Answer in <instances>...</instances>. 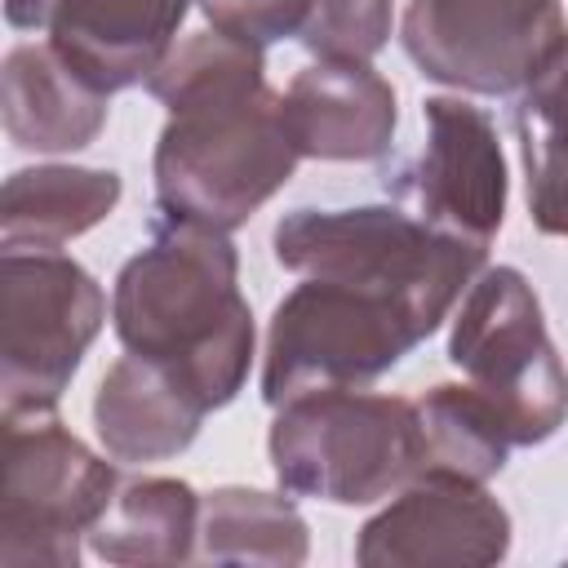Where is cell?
I'll return each mask as SVG.
<instances>
[{
    "instance_id": "1",
    "label": "cell",
    "mask_w": 568,
    "mask_h": 568,
    "mask_svg": "<svg viewBox=\"0 0 568 568\" xmlns=\"http://www.w3.org/2000/svg\"><path fill=\"white\" fill-rule=\"evenodd\" d=\"M169 111L155 155V209L213 231L244 226L302 164L284 120V93L266 84V49L226 31L178 40L146 75Z\"/></svg>"
},
{
    "instance_id": "2",
    "label": "cell",
    "mask_w": 568,
    "mask_h": 568,
    "mask_svg": "<svg viewBox=\"0 0 568 568\" xmlns=\"http://www.w3.org/2000/svg\"><path fill=\"white\" fill-rule=\"evenodd\" d=\"M111 328L129 355L173 373L204 413L226 408L257 355L231 231L155 213L146 244L115 275Z\"/></svg>"
},
{
    "instance_id": "3",
    "label": "cell",
    "mask_w": 568,
    "mask_h": 568,
    "mask_svg": "<svg viewBox=\"0 0 568 568\" xmlns=\"http://www.w3.org/2000/svg\"><path fill=\"white\" fill-rule=\"evenodd\" d=\"M271 253L293 275L390 293L430 333L488 266V253L435 235L390 200L355 209H288L271 231Z\"/></svg>"
},
{
    "instance_id": "4",
    "label": "cell",
    "mask_w": 568,
    "mask_h": 568,
    "mask_svg": "<svg viewBox=\"0 0 568 568\" xmlns=\"http://www.w3.org/2000/svg\"><path fill=\"white\" fill-rule=\"evenodd\" d=\"M275 484L328 506H373L417 479V408L404 395L315 390L275 408Z\"/></svg>"
},
{
    "instance_id": "5",
    "label": "cell",
    "mask_w": 568,
    "mask_h": 568,
    "mask_svg": "<svg viewBox=\"0 0 568 568\" xmlns=\"http://www.w3.org/2000/svg\"><path fill=\"white\" fill-rule=\"evenodd\" d=\"M426 337L430 328L399 297L302 275L266 328L262 399L280 408L315 390H364Z\"/></svg>"
},
{
    "instance_id": "6",
    "label": "cell",
    "mask_w": 568,
    "mask_h": 568,
    "mask_svg": "<svg viewBox=\"0 0 568 568\" xmlns=\"http://www.w3.org/2000/svg\"><path fill=\"white\" fill-rule=\"evenodd\" d=\"M448 364L501 413L515 448H537L568 422V368L519 266H484L470 280L448 328Z\"/></svg>"
},
{
    "instance_id": "7",
    "label": "cell",
    "mask_w": 568,
    "mask_h": 568,
    "mask_svg": "<svg viewBox=\"0 0 568 568\" xmlns=\"http://www.w3.org/2000/svg\"><path fill=\"white\" fill-rule=\"evenodd\" d=\"M120 488L115 457L93 453L58 413L4 417L0 568H75L80 537Z\"/></svg>"
},
{
    "instance_id": "8",
    "label": "cell",
    "mask_w": 568,
    "mask_h": 568,
    "mask_svg": "<svg viewBox=\"0 0 568 568\" xmlns=\"http://www.w3.org/2000/svg\"><path fill=\"white\" fill-rule=\"evenodd\" d=\"M0 399L4 417L58 413L62 390L80 373L106 324L102 284L62 248L0 253Z\"/></svg>"
},
{
    "instance_id": "9",
    "label": "cell",
    "mask_w": 568,
    "mask_h": 568,
    "mask_svg": "<svg viewBox=\"0 0 568 568\" xmlns=\"http://www.w3.org/2000/svg\"><path fill=\"white\" fill-rule=\"evenodd\" d=\"M399 44L453 93L515 98L568 44V22L559 0H408Z\"/></svg>"
},
{
    "instance_id": "10",
    "label": "cell",
    "mask_w": 568,
    "mask_h": 568,
    "mask_svg": "<svg viewBox=\"0 0 568 568\" xmlns=\"http://www.w3.org/2000/svg\"><path fill=\"white\" fill-rule=\"evenodd\" d=\"M422 120V151L390 164L382 173V191L435 235L488 253L510 200V169L497 124L462 93L426 98Z\"/></svg>"
},
{
    "instance_id": "11",
    "label": "cell",
    "mask_w": 568,
    "mask_h": 568,
    "mask_svg": "<svg viewBox=\"0 0 568 568\" xmlns=\"http://www.w3.org/2000/svg\"><path fill=\"white\" fill-rule=\"evenodd\" d=\"M510 510L466 479L422 475L404 484L355 537V564L364 568H417L462 564L488 568L510 555Z\"/></svg>"
},
{
    "instance_id": "12",
    "label": "cell",
    "mask_w": 568,
    "mask_h": 568,
    "mask_svg": "<svg viewBox=\"0 0 568 568\" xmlns=\"http://www.w3.org/2000/svg\"><path fill=\"white\" fill-rule=\"evenodd\" d=\"M195 0H4L13 31L44 36L93 89L124 93L178 44Z\"/></svg>"
},
{
    "instance_id": "13",
    "label": "cell",
    "mask_w": 568,
    "mask_h": 568,
    "mask_svg": "<svg viewBox=\"0 0 568 568\" xmlns=\"http://www.w3.org/2000/svg\"><path fill=\"white\" fill-rule=\"evenodd\" d=\"M284 120L302 160L373 164L386 160L399 129L395 84L373 62H311L284 89Z\"/></svg>"
},
{
    "instance_id": "14",
    "label": "cell",
    "mask_w": 568,
    "mask_h": 568,
    "mask_svg": "<svg viewBox=\"0 0 568 568\" xmlns=\"http://www.w3.org/2000/svg\"><path fill=\"white\" fill-rule=\"evenodd\" d=\"M111 98L49 44H13L0 67V120L18 151L75 155L106 129Z\"/></svg>"
},
{
    "instance_id": "15",
    "label": "cell",
    "mask_w": 568,
    "mask_h": 568,
    "mask_svg": "<svg viewBox=\"0 0 568 568\" xmlns=\"http://www.w3.org/2000/svg\"><path fill=\"white\" fill-rule=\"evenodd\" d=\"M204 408L182 390L173 373L142 355H120L93 395V430L102 453L124 466L169 462L186 453L204 426Z\"/></svg>"
},
{
    "instance_id": "16",
    "label": "cell",
    "mask_w": 568,
    "mask_h": 568,
    "mask_svg": "<svg viewBox=\"0 0 568 568\" xmlns=\"http://www.w3.org/2000/svg\"><path fill=\"white\" fill-rule=\"evenodd\" d=\"M124 195L115 169L89 164H31L4 178L0 195V248H62L106 222Z\"/></svg>"
},
{
    "instance_id": "17",
    "label": "cell",
    "mask_w": 568,
    "mask_h": 568,
    "mask_svg": "<svg viewBox=\"0 0 568 568\" xmlns=\"http://www.w3.org/2000/svg\"><path fill=\"white\" fill-rule=\"evenodd\" d=\"M200 510L204 497L186 479L142 475L115 488L111 506L84 532L89 550L102 564L138 568V564H186L200 546Z\"/></svg>"
},
{
    "instance_id": "18",
    "label": "cell",
    "mask_w": 568,
    "mask_h": 568,
    "mask_svg": "<svg viewBox=\"0 0 568 568\" xmlns=\"http://www.w3.org/2000/svg\"><path fill=\"white\" fill-rule=\"evenodd\" d=\"M417 408V479L488 484L510 462V430L501 413L470 382H439L413 399Z\"/></svg>"
},
{
    "instance_id": "19",
    "label": "cell",
    "mask_w": 568,
    "mask_h": 568,
    "mask_svg": "<svg viewBox=\"0 0 568 568\" xmlns=\"http://www.w3.org/2000/svg\"><path fill=\"white\" fill-rule=\"evenodd\" d=\"M311 555V524L302 519L293 493H266L244 484H222L204 493L195 559L209 564H266L297 568Z\"/></svg>"
},
{
    "instance_id": "20",
    "label": "cell",
    "mask_w": 568,
    "mask_h": 568,
    "mask_svg": "<svg viewBox=\"0 0 568 568\" xmlns=\"http://www.w3.org/2000/svg\"><path fill=\"white\" fill-rule=\"evenodd\" d=\"M510 124L528 186V222L541 235L568 240V44L515 93Z\"/></svg>"
},
{
    "instance_id": "21",
    "label": "cell",
    "mask_w": 568,
    "mask_h": 568,
    "mask_svg": "<svg viewBox=\"0 0 568 568\" xmlns=\"http://www.w3.org/2000/svg\"><path fill=\"white\" fill-rule=\"evenodd\" d=\"M395 31L390 0H315L297 44L320 62H373Z\"/></svg>"
},
{
    "instance_id": "22",
    "label": "cell",
    "mask_w": 568,
    "mask_h": 568,
    "mask_svg": "<svg viewBox=\"0 0 568 568\" xmlns=\"http://www.w3.org/2000/svg\"><path fill=\"white\" fill-rule=\"evenodd\" d=\"M311 4L315 0H195V9L213 31H226L257 49L297 40L311 18Z\"/></svg>"
}]
</instances>
